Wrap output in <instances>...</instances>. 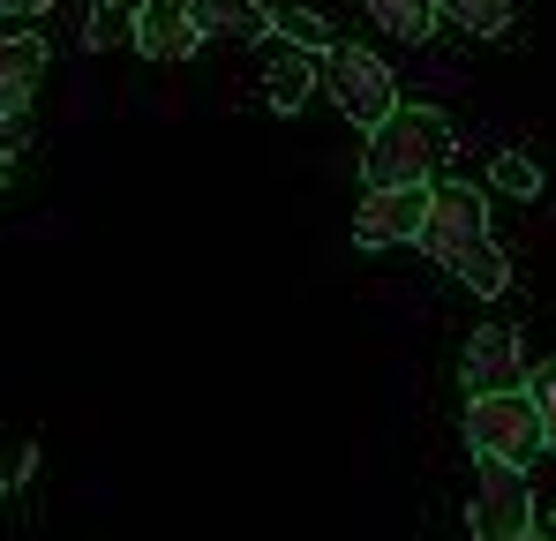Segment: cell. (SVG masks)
<instances>
[{"label": "cell", "instance_id": "obj_19", "mask_svg": "<svg viewBox=\"0 0 556 541\" xmlns=\"http://www.w3.org/2000/svg\"><path fill=\"white\" fill-rule=\"evenodd\" d=\"M30 466H38V451H30V444H0V489H23Z\"/></svg>", "mask_w": 556, "mask_h": 541}, {"label": "cell", "instance_id": "obj_4", "mask_svg": "<svg viewBox=\"0 0 556 541\" xmlns=\"http://www.w3.org/2000/svg\"><path fill=\"white\" fill-rule=\"evenodd\" d=\"M466 444L481 451V458H504V466H527L542 444V414H534V399L527 391H481V399H466Z\"/></svg>", "mask_w": 556, "mask_h": 541}, {"label": "cell", "instance_id": "obj_15", "mask_svg": "<svg viewBox=\"0 0 556 541\" xmlns=\"http://www.w3.org/2000/svg\"><path fill=\"white\" fill-rule=\"evenodd\" d=\"M271 30L286 38V46L316 53V61H324V53L339 46V38H331V23H324V15H308V8H271Z\"/></svg>", "mask_w": 556, "mask_h": 541}, {"label": "cell", "instance_id": "obj_9", "mask_svg": "<svg viewBox=\"0 0 556 541\" xmlns=\"http://www.w3.org/2000/svg\"><path fill=\"white\" fill-rule=\"evenodd\" d=\"M38 76H46V38L38 30H8L0 38V113H30Z\"/></svg>", "mask_w": 556, "mask_h": 541}, {"label": "cell", "instance_id": "obj_10", "mask_svg": "<svg viewBox=\"0 0 556 541\" xmlns=\"http://www.w3.org/2000/svg\"><path fill=\"white\" fill-rule=\"evenodd\" d=\"M195 38H271V8L264 0H188Z\"/></svg>", "mask_w": 556, "mask_h": 541}, {"label": "cell", "instance_id": "obj_14", "mask_svg": "<svg viewBox=\"0 0 556 541\" xmlns=\"http://www.w3.org/2000/svg\"><path fill=\"white\" fill-rule=\"evenodd\" d=\"M437 23H459L473 38H504L511 30V0H437Z\"/></svg>", "mask_w": 556, "mask_h": 541}, {"label": "cell", "instance_id": "obj_2", "mask_svg": "<svg viewBox=\"0 0 556 541\" xmlns=\"http://www.w3.org/2000/svg\"><path fill=\"white\" fill-rule=\"evenodd\" d=\"M444 159H452V121L437 105H399L383 128H369L362 180L369 188H429Z\"/></svg>", "mask_w": 556, "mask_h": 541}, {"label": "cell", "instance_id": "obj_22", "mask_svg": "<svg viewBox=\"0 0 556 541\" xmlns=\"http://www.w3.org/2000/svg\"><path fill=\"white\" fill-rule=\"evenodd\" d=\"M0 180H8V166H0Z\"/></svg>", "mask_w": 556, "mask_h": 541}, {"label": "cell", "instance_id": "obj_6", "mask_svg": "<svg viewBox=\"0 0 556 541\" xmlns=\"http://www.w3.org/2000/svg\"><path fill=\"white\" fill-rule=\"evenodd\" d=\"M429 188H437V180H429ZM429 188H369V196L354 203V241H362V249H399V241H421Z\"/></svg>", "mask_w": 556, "mask_h": 541}, {"label": "cell", "instance_id": "obj_21", "mask_svg": "<svg viewBox=\"0 0 556 541\" xmlns=\"http://www.w3.org/2000/svg\"><path fill=\"white\" fill-rule=\"evenodd\" d=\"M542 541H556V504H549V512H542Z\"/></svg>", "mask_w": 556, "mask_h": 541}, {"label": "cell", "instance_id": "obj_1", "mask_svg": "<svg viewBox=\"0 0 556 541\" xmlns=\"http://www.w3.org/2000/svg\"><path fill=\"white\" fill-rule=\"evenodd\" d=\"M421 249L452 270L459 286H473L481 301H496V293L511 286V264H504V249H496V234H489V211H481V196H473V188H459V180L429 188Z\"/></svg>", "mask_w": 556, "mask_h": 541}, {"label": "cell", "instance_id": "obj_5", "mask_svg": "<svg viewBox=\"0 0 556 541\" xmlns=\"http://www.w3.org/2000/svg\"><path fill=\"white\" fill-rule=\"evenodd\" d=\"M473 541H534V489L527 466L504 458H473V512H466Z\"/></svg>", "mask_w": 556, "mask_h": 541}, {"label": "cell", "instance_id": "obj_18", "mask_svg": "<svg viewBox=\"0 0 556 541\" xmlns=\"http://www.w3.org/2000/svg\"><path fill=\"white\" fill-rule=\"evenodd\" d=\"M23 143H30V113H0V166H8V174H15Z\"/></svg>", "mask_w": 556, "mask_h": 541}, {"label": "cell", "instance_id": "obj_12", "mask_svg": "<svg viewBox=\"0 0 556 541\" xmlns=\"http://www.w3.org/2000/svg\"><path fill=\"white\" fill-rule=\"evenodd\" d=\"M376 15V30H391V38H406V46H421L429 30H437V0H362Z\"/></svg>", "mask_w": 556, "mask_h": 541}, {"label": "cell", "instance_id": "obj_20", "mask_svg": "<svg viewBox=\"0 0 556 541\" xmlns=\"http://www.w3.org/2000/svg\"><path fill=\"white\" fill-rule=\"evenodd\" d=\"M53 0H0V15H46Z\"/></svg>", "mask_w": 556, "mask_h": 541}, {"label": "cell", "instance_id": "obj_17", "mask_svg": "<svg viewBox=\"0 0 556 541\" xmlns=\"http://www.w3.org/2000/svg\"><path fill=\"white\" fill-rule=\"evenodd\" d=\"M527 399H534V414H542V444L556 451V354L534 368V391H527Z\"/></svg>", "mask_w": 556, "mask_h": 541}, {"label": "cell", "instance_id": "obj_3", "mask_svg": "<svg viewBox=\"0 0 556 541\" xmlns=\"http://www.w3.org/2000/svg\"><path fill=\"white\" fill-rule=\"evenodd\" d=\"M316 84L331 90V105H339L354 128H383V121L399 113V76L376 61L369 46H331V53L316 61Z\"/></svg>", "mask_w": 556, "mask_h": 541}, {"label": "cell", "instance_id": "obj_13", "mask_svg": "<svg viewBox=\"0 0 556 541\" xmlns=\"http://www.w3.org/2000/svg\"><path fill=\"white\" fill-rule=\"evenodd\" d=\"M136 15H143V0H98V8H91V30H84V46H91V53L136 46Z\"/></svg>", "mask_w": 556, "mask_h": 541}, {"label": "cell", "instance_id": "obj_16", "mask_svg": "<svg viewBox=\"0 0 556 541\" xmlns=\"http://www.w3.org/2000/svg\"><path fill=\"white\" fill-rule=\"evenodd\" d=\"M489 180H496L504 196H542V166H534V159H519V151H504V159L489 166Z\"/></svg>", "mask_w": 556, "mask_h": 541}, {"label": "cell", "instance_id": "obj_7", "mask_svg": "<svg viewBox=\"0 0 556 541\" xmlns=\"http://www.w3.org/2000/svg\"><path fill=\"white\" fill-rule=\"evenodd\" d=\"M459 383L481 399V391H527V354H519V331L511 324H481L459 354Z\"/></svg>", "mask_w": 556, "mask_h": 541}, {"label": "cell", "instance_id": "obj_11", "mask_svg": "<svg viewBox=\"0 0 556 541\" xmlns=\"http://www.w3.org/2000/svg\"><path fill=\"white\" fill-rule=\"evenodd\" d=\"M264 90H271V113H301L308 90H316V53H301V46L278 38L271 53H264Z\"/></svg>", "mask_w": 556, "mask_h": 541}, {"label": "cell", "instance_id": "obj_8", "mask_svg": "<svg viewBox=\"0 0 556 541\" xmlns=\"http://www.w3.org/2000/svg\"><path fill=\"white\" fill-rule=\"evenodd\" d=\"M203 38H195V23H188V0H143V15H136V53L143 61H188Z\"/></svg>", "mask_w": 556, "mask_h": 541}]
</instances>
